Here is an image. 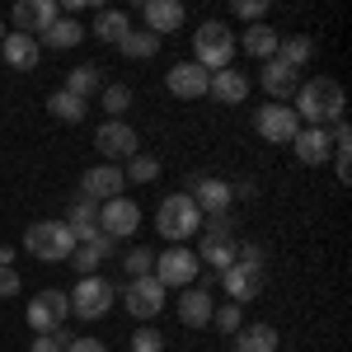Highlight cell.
<instances>
[{
  "instance_id": "obj_1",
  "label": "cell",
  "mask_w": 352,
  "mask_h": 352,
  "mask_svg": "<svg viewBox=\"0 0 352 352\" xmlns=\"http://www.w3.org/2000/svg\"><path fill=\"white\" fill-rule=\"evenodd\" d=\"M343 109H348V99H343V85L329 80V76H315V80H305L296 89V113L305 127H333V122H343Z\"/></svg>"
},
{
  "instance_id": "obj_2",
  "label": "cell",
  "mask_w": 352,
  "mask_h": 352,
  "mask_svg": "<svg viewBox=\"0 0 352 352\" xmlns=\"http://www.w3.org/2000/svg\"><path fill=\"white\" fill-rule=\"evenodd\" d=\"M24 249L33 254V258H43V263H71L76 235H71L66 221H33V226L24 230Z\"/></svg>"
},
{
  "instance_id": "obj_3",
  "label": "cell",
  "mask_w": 352,
  "mask_h": 352,
  "mask_svg": "<svg viewBox=\"0 0 352 352\" xmlns=\"http://www.w3.org/2000/svg\"><path fill=\"white\" fill-rule=\"evenodd\" d=\"M235 33L221 24V19H207V24H197L192 33V61L202 66V71H226L230 61H235Z\"/></svg>"
},
{
  "instance_id": "obj_4",
  "label": "cell",
  "mask_w": 352,
  "mask_h": 352,
  "mask_svg": "<svg viewBox=\"0 0 352 352\" xmlns=\"http://www.w3.org/2000/svg\"><path fill=\"white\" fill-rule=\"evenodd\" d=\"M155 230H160L169 244H184L188 235L202 230V212L192 207L188 192H174V197H164L160 207H155Z\"/></svg>"
},
{
  "instance_id": "obj_5",
  "label": "cell",
  "mask_w": 352,
  "mask_h": 352,
  "mask_svg": "<svg viewBox=\"0 0 352 352\" xmlns=\"http://www.w3.org/2000/svg\"><path fill=\"white\" fill-rule=\"evenodd\" d=\"M66 300H71V315H76V320H104L113 310V300H118V287H113L104 272H94V277H80L76 292Z\"/></svg>"
},
{
  "instance_id": "obj_6",
  "label": "cell",
  "mask_w": 352,
  "mask_h": 352,
  "mask_svg": "<svg viewBox=\"0 0 352 352\" xmlns=\"http://www.w3.org/2000/svg\"><path fill=\"white\" fill-rule=\"evenodd\" d=\"M197 272H202L197 254H192V249H184V244H169L164 254H155L151 277L160 282L164 292H169V287H174V292H184V287H192V282H197Z\"/></svg>"
},
{
  "instance_id": "obj_7",
  "label": "cell",
  "mask_w": 352,
  "mask_h": 352,
  "mask_svg": "<svg viewBox=\"0 0 352 352\" xmlns=\"http://www.w3.org/2000/svg\"><path fill=\"white\" fill-rule=\"evenodd\" d=\"M66 315H71V300H66V292H56V287H47V292H38V296L28 300V329L33 333H61L66 329Z\"/></svg>"
},
{
  "instance_id": "obj_8",
  "label": "cell",
  "mask_w": 352,
  "mask_h": 352,
  "mask_svg": "<svg viewBox=\"0 0 352 352\" xmlns=\"http://www.w3.org/2000/svg\"><path fill=\"white\" fill-rule=\"evenodd\" d=\"M254 132L263 141H272V146H292L300 132V118L292 113V104H263L254 113Z\"/></svg>"
},
{
  "instance_id": "obj_9",
  "label": "cell",
  "mask_w": 352,
  "mask_h": 352,
  "mask_svg": "<svg viewBox=\"0 0 352 352\" xmlns=\"http://www.w3.org/2000/svg\"><path fill=\"white\" fill-rule=\"evenodd\" d=\"M94 151H104V155H109V164L132 160V155H141V136H136V127H127V122L109 118V122H99V132H94Z\"/></svg>"
},
{
  "instance_id": "obj_10",
  "label": "cell",
  "mask_w": 352,
  "mask_h": 352,
  "mask_svg": "<svg viewBox=\"0 0 352 352\" xmlns=\"http://www.w3.org/2000/svg\"><path fill=\"white\" fill-rule=\"evenodd\" d=\"M127 188V179H122V164H94V169H85L80 174V197L85 202H94V207H104L113 197H122Z\"/></svg>"
},
{
  "instance_id": "obj_11",
  "label": "cell",
  "mask_w": 352,
  "mask_h": 352,
  "mask_svg": "<svg viewBox=\"0 0 352 352\" xmlns=\"http://www.w3.org/2000/svg\"><path fill=\"white\" fill-rule=\"evenodd\" d=\"M164 296H169V292H164L155 277H132L127 292H122V305H127L132 320H155L164 310Z\"/></svg>"
},
{
  "instance_id": "obj_12",
  "label": "cell",
  "mask_w": 352,
  "mask_h": 352,
  "mask_svg": "<svg viewBox=\"0 0 352 352\" xmlns=\"http://www.w3.org/2000/svg\"><path fill=\"white\" fill-rule=\"evenodd\" d=\"M10 19H14V33L43 38V33L61 19V5H56V0H19V5L10 10Z\"/></svg>"
},
{
  "instance_id": "obj_13",
  "label": "cell",
  "mask_w": 352,
  "mask_h": 352,
  "mask_svg": "<svg viewBox=\"0 0 352 352\" xmlns=\"http://www.w3.org/2000/svg\"><path fill=\"white\" fill-rule=\"evenodd\" d=\"M136 226H141V207L132 197H113L99 207V230L109 240H127V235H136Z\"/></svg>"
},
{
  "instance_id": "obj_14",
  "label": "cell",
  "mask_w": 352,
  "mask_h": 352,
  "mask_svg": "<svg viewBox=\"0 0 352 352\" xmlns=\"http://www.w3.org/2000/svg\"><path fill=\"white\" fill-rule=\"evenodd\" d=\"M207 85H212V71H202L197 61H174V66L164 71V89H169L174 99H202Z\"/></svg>"
},
{
  "instance_id": "obj_15",
  "label": "cell",
  "mask_w": 352,
  "mask_h": 352,
  "mask_svg": "<svg viewBox=\"0 0 352 352\" xmlns=\"http://www.w3.org/2000/svg\"><path fill=\"white\" fill-rule=\"evenodd\" d=\"M192 207L202 212V217H226L230 212V202H235V192L226 179H192Z\"/></svg>"
},
{
  "instance_id": "obj_16",
  "label": "cell",
  "mask_w": 352,
  "mask_h": 352,
  "mask_svg": "<svg viewBox=\"0 0 352 352\" xmlns=\"http://www.w3.org/2000/svg\"><path fill=\"white\" fill-rule=\"evenodd\" d=\"M258 85L272 94V104H287L292 94L300 89V76L282 61V56H272V61H263V76H258Z\"/></svg>"
},
{
  "instance_id": "obj_17",
  "label": "cell",
  "mask_w": 352,
  "mask_h": 352,
  "mask_svg": "<svg viewBox=\"0 0 352 352\" xmlns=\"http://www.w3.org/2000/svg\"><path fill=\"white\" fill-rule=\"evenodd\" d=\"M141 19H146V33L164 38V33L184 28V5H179V0H146V5H141Z\"/></svg>"
},
{
  "instance_id": "obj_18",
  "label": "cell",
  "mask_w": 352,
  "mask_h": 352,
  "mask_svg": "<svg viewBox=\"0 0 352 352\" xmlns=\"http://www.w3.org/2000/svg\"><path fill=\"white\" fill-rule=\"evenodd\" d=\"M292 151H296L300 164H324L333 155V136H329V127H300Z\"/></svg>"
},
{
  "instance_id": "obj_19",
  "label": "cell",
  "mask_w": 352,
  "mask_h": 352,
  "mask_svg": "<svg viewBox=\"0 0 352 352\" xmlns=\"http://www.w3.org/2000/svg\"><path fill=\"white\" fill-rule=\"evenodd\" d=\"M221 287H226L230 305H244V300H254V296H258V287H263V272H254V268H240V263H230V268L221 272Z\"/></svg>"
},
{
  "instance_id": "obj_20",
  "label": "cell",
  "mask_w": 352,
  "mask_h": 352,
  "mask_svg": "<svg viewBox=\"0 0 352 352\" xmlns=\"http://www.w3.org/2000/svg\"><path fill=\"white\" fill-rule=\"evenodd\" d=\"M212 310H217L212 305V292H202V287H184L179 292V320L188 329H207L212 324Z\"/></svg>"
},
{
  "instance_id": "obj_21",
  "label": "cell",
  "mask_w": 352,
  "mask_h": 352,
  "mask_svg": "<svg viewBox=\"0 0 352 352\" xmlns=\"http://www.w3.org/2000/svg\"><path fill=\"white\" fill-rule=\"evenodd\" d=\"M207 94H212V99H221V104H244V99H249V76H244V71H235V66L212 71Z\"/></svg>"
},
{
  "instance_id": "obj_22",
  "label": "cell",
  "mask_w": 352,
  "mask_h": 352,
  "mask_svg": "<svg viewBox=\"0 0 352 352\" xmlns=\"http://www.w3.org/2000/svg\"><path fill=\"white\" fill-rule=\"evenodd\" d=\"M235 249H240V244H235V235H202L197 263H207V268H212V272L221 277V272L235 263Z\"/></svg>"
},
{
  "instance_id": "obj_23",
  "label": "cell",
  "mask_w": 352,
  "mask_h": 352,
  "mask_svg": "<svg viewBox=\"0 0 352 352\" xmlns=\"http://www.w3.org/2000/svg\"><path fill=\"white\" fill-rule=\"evenodd\" d=\"M113 249H118V240H109V235L99 230V240H89V244H76V254H71V268L80 272V277H94V272H99V263L109 258Z\"/></svg>"
},
{
  "instance_id": "obj_24",
  "label": "cell",
  "mask_w": 352,
  "mask_h": 352,
  "mask_svg": "<svg viewBox=\"0 0 352 352\" xmlns=\"http://www.w3.org/2000/svg\"><path fill=\"white\" fill-rule=\"evenodd\" d=\"M0 52H5V61H10L14 71H33L38 56H43V47H38V38H28V33H5Z\"/></svg>"
},
{
  "instance_id": "obj_25",
  "label": "cell",
  "mask_w": 352,
  "mask_h": 352,
  "mask_svg": "<svg viewBox=\"0 0 352 352\" xmlns=\"http://www.w3.org/2000/svg\"><path fill=\"white\" fill-rule=\"evenodd\" d=\"M277 43H282V33H272L268 24H249L240 38H235V47H244V52L258 56V61H272V56H277Z\"/></svg>"
},
{
  "instance_id": "obj_26",
  "label": "cell",
  "mask_w": 352,
  "mask_h": 352,
  "mask_svg": "<svg viewBox=\"0 0 352 352\" xmlns=\"http://www.w3.org/2000/svg\"><path fill=\"white\" fill-rule=\"evenodd\" d=\"M230 338H235L230 352H277V343H282L272 324H240Z\"/></svg>"
},
{
  "instance_id": "obj_27",
  "label": "cell",
  "mask_w": 352,
  "mask_h": 352,
  "mask_svg": "<svg viewBox=\"0 0 352 352\" xmlns=\"http://www.w3.org/2000/svg\"><path fill=\"white\" fill-rule=\"evenodd\" d=\"M66 226H71L76 244L99 240V207H94V202H85V197H76V202H71V217H66Z\"/></svg>"
},
{
  "instance_id": "obj_28",
  "label": "cell",
  "mask_w": 352,
  "mask_h": 352,
  "mask_svg": "<svg viewBox=\"0 0 352 352\" xmlns=\"http://www.w3.org/2000/svg\"><path fill=\"white\" fill-rule=\"evenodd\" d=\"M80 43H85V28L76 24V19H66V14L38 38V47H52V52H71V47H80Z\"/></svg>"
},
{
  "instance_id": "obj_29",
  "label": "cell",
  "mask_w": 352,
  "mask_h": 352,
  "mask_svg": "<svg viewBox=\"0 0 352 352\" xmlns=\"http://www.w3.org/2000/svg\"><path fill=\"white\" fill-rule=\"evenodd\" d=\"M127 33H132V19H127L122 10H99V14H94V38H99V43H113V47H118Z\"/></svg>"
},
{
  "instance_id": "obj_30",
  "label": "cell",
  "mask_w": 352,
  "mask_h": 352,
  "mask_svg": "<svg viewBox=\"0 0 352 352\" xmlns=\"http://www.w3.org/2000/svg\"><path fill=\"white\" fill-rule=\"evenodd\" d=\"M47 113H52L56 122L76 127V122H85L89 104H85V99H76V94H66V89H52V99H47Z\"/></svg>"
},
{
  "instance_id": "obj_31",
  "label": "cell",
  "mask_w": 352,
  "mask_h": 352,
  "mask_svg": "<svg viewBox=\"0 0 352 352\" xmlns=\"http://www.w3.org/2000/svg\"><path fill=\"white\" fill-rule=\"evenodd\" d=\"M118 52L127 56V61H151V56L160 52V38H155V33H146V28H132V33L118 43Z\"/></svg>"
},
{
  "instance_id": "obj_32",
  "label": "cell",
  "mask_w": 352,
  "mask_h": 352,
  "mask_svg": "<svg viewBox=\"0 0 352 352\" xmlns=\"http://www.w3.org/2000/svg\"><path fill=\"white\" fill-rule=\"evenodd\" d=\"M99 76H104L99 66H76V71L66 76V85H61V89H66V94H76V99H85V104H89V94H99V89H104V85H99Z\"/></svg>"
},
{
  "instance_id": "obj_33",
  "label": "cell",
  "mask_w": 352,
  "mask_h": 352,
  "mask_svg": "<svg viewBox=\"0 0 352 352\" xmlns=\"http://www.w3.org/2000/svg\"><path fill=\"white\" fill-rule=\"evenodd\" d=\"M277 56H282L292 71H300V66L315 61V43H310V38H282V43H277Z\"/></svg>"
},
{
  "instance_id": "obj_34",
  "label": "cell",
  "mask_w": 352,
  "mask_h": 352,
  "mask_svg": "<svg viewBox=\"0 0 352 352\" xmlns=\"http://www.w3.org/2000/svg\"><path fill=\"white\" fill-rule=\"evenodd\" d=\"M122 179L127 184H155L160 179V160L155 155H132V160L122 164Z\"/></svg>"
},
{
  "instance_id": "obj_35",
  "label": "cell",
  "mask_w": 352,
  "mask_h": 352,
  "mask_svg": "<svg viewBox=\"0 0 352 352\" xmlns=\"http://www.w3.org/2000/svg\"><path fill=\"white\" fill-rule=\"evenodd\" d=\"M99 104H104V113H113V118L122 122V113L132 109V89H127V85H104V89H99Z\"/></svg>"
},
{
  "instance_id": "obj_36",
  "label": "cell",
  "mask_w": 352,
  "mask_h": 352,
  "mask_svg": "<svg viewBox=\"0 0 352 352\" xmlns=\"http://www.w3.org/2000/svg\"><path fill=\"white\" fill-rule=\"evenodd\" d=\"M212 324H217L221 333H235V329L244 324V305H230V300L217 305V310H212Z\"/></svg>"
},
{
  "instance_id": "obj_37",
  "label": "cell",
  "mask_w": 352,
  "mask_h": 352,
  "mask_svg": "<svg viewBox=\"0 0 352 352\" xmlns=\"http://www.w3.org/2000/svg\"><path fill=\"white\" fill-rule=\"evenodd\" d=\"M122 268H127V277H151V268H155V254H151V249H141V244H136L132 254H127V258H122Z\"/></svg>"
},
{
  "instance_id": "obj_38",
  "label": "cell",
  "mask_w": 352,
  "mask_h": 352,
  "mask_svg": "<svg viewBox=\"0 0 352 352\" xmlns=\"http://www.w3.org/2000/svg\"><path fill=\"white\" fill-rule=\"evenodd\" d=\"M132 352H164V333L160 329H136L132 333Z\"/></svg>"
},
{
  "instance_id": "obj_39",
  "label": "cell",
  "mask_w": 352,
  "mask_h": 352,
  "mask_svg": "<svg viewBox=\"0 0 352 352\" xmlns=\"http://www.w3.org/2000/svg\"><path fill=\"white\" fill-rule=\"evenodd\" d=\"M230 10L240 14L244 24H263V14H268V0H235Z\"/></svg>"
},
{
  "instance_id": "obj_40",
  "label": "cell",
  "mask_w": 352,
  "mask_h": 352,
  "mask_svg": "<svg viewBox=\"0 0 352 352\" xmlns=\"http://www.w3.org/2000/svg\"><path fill=\"white\" fill-rule=\"evenodd\" d=\"M66 338H71L66 329H61V333H38V338H33V348H28V352H66Z\"/></svg>"
},
{
  "instance_id": "obj_41",
  "label": "cell",
  "mask_w": 352,
  "mask_h": 352,
  "mask_svg": "<svg viewBox=\"0 0 352 352\" xmlns=\"http://www.w3.org/2000/svg\"><path fill=\"white\" fill-rule=\"evenodd\" d=\"M19 292H24L19 272H14V268H0V296H19Z\"/></svg>"
},
{
  "instance_id": "obj_42",
  "label": "cell",
  "mask_w": 352,
  "mask_h": 352,
  "mask_svg": "<svg viewBox=\"0 0 352 352\" xmlns=\"http://www.w3.org/2000/svg\"><path fill=\"white\" fill-rule=\"evenodd\" d=\"M66 352H109V343H99V338H71Z\"/></svg>"
},
{
  "instance_id": "obj_43",
  "label": "cell",
  "mask_w": 352,
  "mask_h": 352,
  "mask_svg": "<svg viewBox=\"0 0 352 352\" xmlns=\"http://www.w3.org/2000/svg\"><path fill=\"white\" fill-rule=\"evenodd\" d=\"M0 268H14V249L10 244H0Z\"/></svg>"
},
{
  "instance_id": "obj_44",
  "label": "cell",
  "mask_w": 352,
  "mask_h": 352,
  "mask_svg": "<svg viewBox=\"0 0 352 352\" xmlns=\"http://www.w3.org/2000/svg\"><path fill=\"white\" fill-rule=\"evenodd\" d=\"M0 43H5V24H0Z\"/></svg>"
}]
</instances>
